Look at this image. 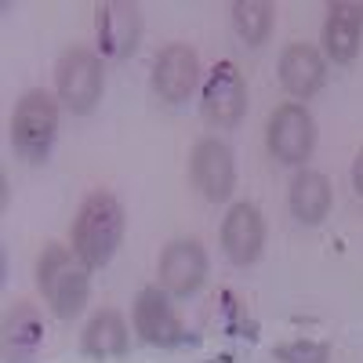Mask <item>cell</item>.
Segmentation results:
<instances>
[{
  "instance_id": "obj_1",
  "label": "cell",
  "mask_w": 363,
  "mask_h": 363,
  "mask_svg": "<svg viewBox=\"0 0 363 363\" xmlns=\"http://www.w3.org/2000/svg\"><path fill=\"white\" fill-rule=\"evenodd\" d=\"M37 284L51 313L58 320H73L91 298V265L62 244H48L37 258Z\"/></svg>"
},
{
  "instance_id": "obj_2",
  "label": "cell",
  "mask_w": 363,
  "mask_h": 363,
  "mask_svg": "<svg viewBox=\"0 0 363 363\" xmlns=\"http://www.w3.org/2000/svg\"><path fill=\"white\" fill-rule=\"evenodd\" d=\"M120 240H124V207L109 193H91L73 222V251L91 265L102 269L113 262Z\"/></svg>"
},
{
  "instance_id": "obj_3",
  "label": "cell",
  "mask_w": 363,
  "mask_h": 363,
  "mask_svg": "<svg viewBox=\"0 0 363 363\" xmlns=\"http://www.w3.org/2000/svg\"><path fill=\"white\" fill-rule=\"evenodd\" d=\"M58 135V102L48 91H26L11 116V145L29 164H44Z\"/></svg>"
},
{
  "instance_id": "obj_4",
  "label": "cell",
  "mask_w": 363,
  "mask_h": 363,
  "mask_svg": "<svg viewBox=\"0 0 363 363\" xmlns=\"http://www.w3.org/2000/svg\"><path fill=\"white\" fill-rule=\"evenodd\" d=\"M102 87H106V77H102V58L87 48H73L58 58L55 66V91L62 106L77 116H87L91 109L99 106L102 99Z\"/></svg>"
},
{
  "instance_id": "obj_5",
  "label": "cell",
  "mask_w": 363,
  "mask_h": 363,
  "mask_svg": "<svg viewBox=\"0 0 363 363\" xmlns=\"http://www.w3.org/2000/svg\"><path fill=\"white\" fill-rule=\"evenodd\" d=\"M265 145L280 164H306L316 149V120L301 102H284L272 109L269 128H265Z\"/></svg>"
},
{
  "instance_id": "obj_6",
  "label": "cell",
  "mask_w": 363,
  "mask_h": 363,
  "mask_svg": "<svg viewBox=\"0 0 363 363\" xmlns=\"http://www.w3.org/2000/svg\"><path fill=\"white\" fill-rule=\"evenodd\" d=\"M200 109L203 120L215 128H236L247 113V84L240 77L236 62H218L203 80L200 91Z\"/></svg>"
},
{
  "instance_id": "obj_7",
  "label": "cell",
  "mask_w": 363,
  "mask_h": 363,
  "mask_svg": "<svg viewBox=\"0 0 363 363\" xmlns=\"http://www.w3.org/2000/svg\"><path fill=\"white\" fill-rule=\"evenodd\" d=\"M189 178L203 200L222 203L236 189V160L222 138H200L189 157Z\"/></svg>"
},
{
  "instance_id": "obj_8",
  "label": "cell",
  "mask_w": 363,
  "mask_h": 363,
  "mask_svg": "<svg viewBox=\"0 0 363 363\" xmlns=\"http://www.w3.org/2000/svg\"><path fill=\"white\" fill-rule=\"evenodd\" d=\"M95 33H99V51L113 62H124L135 55L142 40V11L128 0H106L95 8Z\"/></svg>"
},
{
  "instance_id": "obj_9",
  "label": "cell",
  "mask_w": 363,
  "mask_h": 363,
  "mask_svg": "<svg viewBox=\"0 0 363 363\" xmlns=\"http://www.w3.org/2000/svg\"><path fill=\"white\" fill-rule=\"evenodd\" d=\"M200 84V55L189 44H167L153 58V91L167 102H189V95Z\"/></svg>"
},
{
  "instance_id": "obj_10",
  "label": "cell",
  "mask_w": 363,
  "mask_h": 363,
  "mask_svg": "<svg viewBox=\"0 0 363 363\" xmlns=\"http://www.w3.org/2000/svg\"><path fill=\"white\" fill-rule=\"evenodd\" d=\"M135 330L149 342V345H160V349H174L182 345L189 335L182 327L174 306L167 301L164 287H142L135 298Z\"/></svg>"
},
{
  "instance_id": "obj_11",
  "label": "cell",
  "mask_w": 363,
  "mask_h": 363,
  "mask_svg": "<svg viewBox=\"0 0 363 363\" xmlns=\"http://www.w3.org/2000/svg\"><path fill=\"white\" fill-rule=\"evenodd\" d=\"M207 280V251L196 240H171L160 255V287L174 298H189Z\"/></svg>"
},
{
  "instance_id": "obj_12",
  "label": "cell",
  "mask_w": 363,
  "mask_h": 363,
  "mask_svg": "<svg viewBox=\"0 0 363 363\" xmlns=\"http://www.w3.org/2000/svg\"><path fill=\"white\" fill-rule=\"evenodd\" d=\"M222 247H225V258L233 265L258 262V255L265 247V218H262L258 203L240 200L229 207V215L222 222Z\"/></svg>"
},
{
  "instance_id": "obj_13",
  "label": "cell",
  "mask_w": 363,
  "mask_h": 363,
  "mask_svg": "<svg viewBox=\"0 0 363 363\" xmlns=\"http://www.w3.org/2000/svg\"><path fill=\"white\" fill-rule=\"evenodd\" d=\"M363 44V4L356 0H335L327 8V22H323V51L335 66H349L356 62Z\"/></svg>"
},
{
  "instance_id": "obj_14",
  "label": "cell",
  "mask_w": 363,
  "mask_h": 363,
  "mask_svg": "<svg viewBox=\"0 0 363 363\" xmlns=\"http://www.w3.org/2000/svg\"><path fill=\"white\" fill-rule=\"evenodd\" d=\"M280 84L287 95L309 102L316 91L327 84V62L313 44H291L280 55Z\"/></svg>"
},
{
  "instance_id": "obj_15",
  "label": "cell",
  "mask_w": 363,
  "mask_h": 363,
  "mask_svg": "<svg viewBox=\"0 0 363 363\" xmlns=\"http://www.w3.org/2000/svg\"><path fill=\"white\" fill-rule=\"evenodd\" d=\"M40 345H44L40 316L29 301H18V306L4 316V359L8 363H33Z\"/></svg>"
},
{
  "instance_id": "obj_16",
  "label": "cell",
  "mask_w": 363,
  "mask_h": 363,
  "mask_svg": "<svg viewBox=\"0 0 363 363\" xmlns=\"http://www.w3.org/2000/svg\"><path fill=\"white\" fill-rule=\"evenodd\" d=\"M128 345H131V330L116 309L95 313L91 323L84 327V338H80V349L91 359H116L128 352Z\"/></svg>"
},
{
  "instance_id": "obj_17",
  "label": "cell",
  "mask_w": 363,
  "mask_h": 363,
  "mask_svg": "<svg viewBox=\"0 0 363 363\" xmlns=\"http://www.w3.org/2000/svg\"><path fill=\"white\" fill-rule=\"evenodd\" d=\"M287 203H291V215L301 222V225H320L330 211V182L327 174L320 171H298L291 178V193H287Z\"/></svg>"
},
{
  "instance_id": "obj_18",
  "label": "cell",
  "mask_w": 363,
  "mask_h": 363,
  "mask_svg": "<svg viewBox=\"0 0 363 363\" xmlns=\"http://www.w3.org/2000/svg\"><path fill=\"white\" fill-rule=\"evenodd\" d=\"M272 15L277 8L269 4V0H236L233 4V26L244 44L251 48H262L272 33Z\"/></svg>"
},
{
  "instance_id": "obj_19",
  "label": "cell",
  "mask_w": 363,
  "mask_h": 363,
  "mask_svg": "<svg viewBox=\"0 0 363 363\" xmlns=\"http://www.w3.org/2000/svg\"><path fill=\"white\" fill-rule=\"evenodd\" d=\"M277 363H330V345L323 342H287L277 345Z\"/></svg>"
},
{
  "instance_id": "obj_20",
  "label": "cell",
  "mask_w": 363,
  "mask_h": 363,
  "mask_svg": "<svg viewBox=\"0 0 363 363\" xmlns=\"http://www.w3.org/2000/svg\"><path fill=\"white\" fill-rule=\"evenodd\" d=\"M352 186H356V193L363 196V149H359L356 160H352Z\"/></svg>"
}]
</instances>
